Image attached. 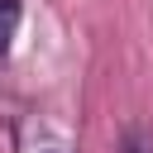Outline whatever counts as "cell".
Wrapping results in <instances>:
<instances>
[{
	"mask_svg": "<svg viewBox=\"0 0 153 153\" xmlns=\"http://www.w3.org/2000/svg\"><path fill=\"white\" fill-rule=\"evenodd\" d=\"M19 19H24V0H0V57L10 53V43L19 33Z\"/></svg>",
	"mask_w": 153,
	"mask_h": 153,
	"instance_id": "cell-1",
	"label": "cell"
},
{
	"mask_svg": "<svg viewBox=\"0 0 153 153\" xmlns=\"http://www.w3.org/2000/svg\"><path fill=\"white\" fill-rule=\"evenodd\" d=\"M120 153H153V143H148L139 129H129V134L120 139Z\"/></svg>",
	"mask_w": 153,
	"mask_h": 153,
	"instance_id": "cell-2",
	"label": "cell"
},
{
	"mask_svg": "<svg viewBox=\"0 0 153 153\" xmlns=\"http://www.w3.org/2000/svg\"><path fill=\"white\" fill-rule=\"evenodd\" d=\"M48 153H67V148H48Z\"/></svg>",
	"mask_w": 153,
	"mask_h": 153,
	"instance_id": "cell-3",
	"label": "cell"
}]
</instances>
